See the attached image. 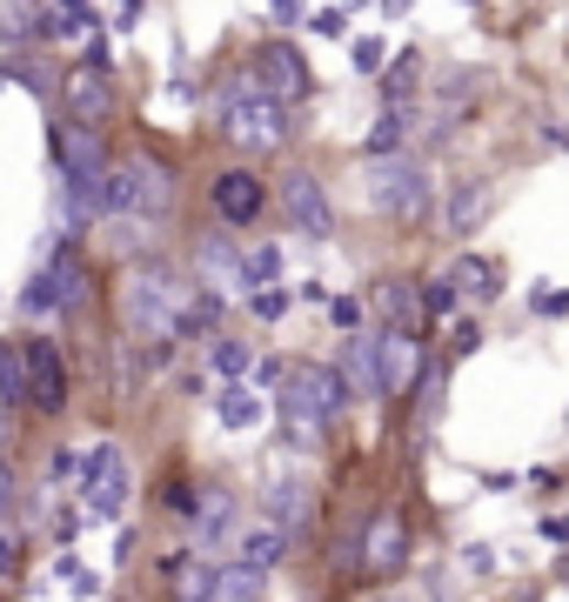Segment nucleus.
Instances as JSON below:
<instances>
[{"instance_id": "obj_23", "label": "nucleus", "mask_w": 569, "mask_h": 602, "mask_svg": "<svg viewBox=\"0 0 569 602\" xmlns=\"http://www.w3.org/2000/svg\"><path fill=\"white\" fill-rule=\"evenodd\" d=\"M336 369L349 375L355 402H382V375H375V321L362 335H342V349H336Z\"/></svg>"}, {"instance_id": "obj_17", "label": "nucleus", "mask_w": 569, "mask_h": 602, "mask_svg": "<svg viewBox=\"0 0 569 602\" xmlns=\"http://www.w3.org/2000/svg\"><path fill=\"white\" fill-rule=\"evenodd\" d=\"M228 562L262 569V576H282V569L302 562V543H295L288 529H275V523H262V515H249V523H241V536H234V549H228Z\"/></svg>"}, {"instance_id": "obj_15", "label": "nucleus", "mask_w": 569, "mask_h": 602, "mask_svg": "<svg viewBox=\"0 0 569 602\" xmlns=\"http://www.w3.org/2000/svg\"><path fill=\"white\" fill-rule=\"evenodd\" d=\"M41 269H47V282H54V308H61V321L88 315V302H95V262H88V241L54 234Z\"/></svg>"}, {"instance_id": "obj_54", "label": "nucleus", "mask_w": 569, "mask_h": 602, "mask_svg": "<svg viewBox=\"0 0 569 602\" xmlns=\"http://www.w3.org/2000/svg\"><path fill=\"white\" fill-rule=\"evenodd\" d=\"M409 8H416V0H382V21H402Z\"/></svg>"}, {"instance_id": "obj_42", "label": "nucleus", "mask_w": 569, "mask_h": 602, "mask_svg": "<svg viewBox=\"0 0 569 602\" xmlns=\"http://www.w3.org/2000/svg\"><path fill=\"white\" fill-rule=\"evenodd\" d=\"M482 335H490V328H482L475 315H456V321H449V349H442V355H449V362L475 355V349H482Z\"/></svg>"}, {"instance_id": "obj_8", "label": "nucleus", "mask_w": 569, "mask_h": 602, "mask_svg": "<svg viewBox=\"0 0 569 602\" xmlns=\"http://www.w3.org/2000/svg\"><path fill=\"white\" fill-rule=\"evenodd\" d=\"M362 182H369V208H375L382 221H395V228H416V221L436 208V167H429L423 147L389 154V161H369Z\"/></svg>"}, {"instance_id": "obj_3", "label": "nucleus", "mask_w": 569, "mask_h": 602, "mask_svg": "<svg viewBox=\"0 0 569 602\" xmlns=\"http://www.w3.org/2000/svg\"><path fill=\"white\" fill-rule=\"evenodd\" d=\"M175 201H182V175L161 154H141V147L114 154L108 188H101V221H147V228H161L175 215Z\"/></svg>"}, {"instance_id": "obj_21", "label": "nucleus", "mask_w": 569, "mask_h": 602, "mask_svg": "<svg viewBox=\"0 0 569 602\" xmlns=\"http://www.w3.org/2000/svg\"><path fill=\"white\" fill-rule=\"evenodd\" d=\"M362 302H369V321L375 328H423V295H416L409 275H382Z\"/></svg>"}, {"instance_id": "obj_4", "label": "nucleus", "mask_w": 569, "mask_h": 602, "mask_svg": "<svg viewBox=\"0 0 569 602\" xmlns=\"http://www.w3.org/2000/svg\"><path fill=\"white\" fill-rule=\"evenodd\" d=\"M255 515L262 523H275V529H288L302 549L321 536V508H329V495H321V482H315V469L302 462V456H269L262 469H255Z\"/></svg>"}, {"instance_id": "obj_58", "label": "nucleus", "mask_w": 569, "mask_h": 602, "mask_svg": "<svg viewBox=\"0 0 569 602\" xmlns=\"http://www.w3.org/2000/svg\"><path fill=\"white\" fill-rule=\"evenodd\" d=\"M342 8H369V0H342Z\"/></svg>"}, {"instance_id": "obj_19", "label": "nucleus", "mask_w": 569, "mask_h": 602, "mask_svg": "<svg viewBox=\"0 0 569 602\" xmlns=\"http://www.w3.org/2000/svg\"><path fill=\"white\" fill-rule=\"evenodd\" d=\"M490 208H496V182H490V175L456 182V188L442 195V234H449V241H469L482 221H490Z\"/></svg>"}, {"instance_id": "obj_38", "label": "nucleus", "mask_w": 569, "mask_h": 602, "mask_svg": "<svg viewBox=\"0 0 569 602\" xmlns=\"http://www.w3.org/2000/svg\"><path fill=\"white\" fill-rule=\"evenodd\" d=\"M456 576L496 582V576H503V562H496V543H462V549H456Z\"/></svg>"}, {"instance_id": "obj_14", "label": "nucleus", "mask_w": 569, "mask_h": 602, "mask_svg": "<svg viewBox=\"0 0 569 602\" xmlns=\"http://www.w3.org/2000/svg\"><path fill=\"white\" fill-rule=\"evenodd\" d=\"M429 362V335L423 328H375V375H382V402H409Z\"/></svg>"}, {"instance_id": "obj_53", "label": "nucleus", "mask_w": 569, "mask_h": 602, "mask_svg": "<svg viewBox=\"0 0 569 602\" xmlns=\"http://www.w3.org/2000/svg\"><path fill=\"white\" fill-rule=\"evenodd\" d=\"M475 489H523L516 469H475Z\"/></svg>"}, {"instance_id": "obj_39", "label": "nucleus", "mask_w": 569, "mask_h": 602, "mask_svg": "<svg viewBox=\"0 0 569 602\" xmlns=\"http://www.w3.org/2000/svg\"><path fill=\"white\" fill-rule=\"evenodd\" d=\"M28 569V529L21 523H0V589Z\"/></svg>"}, {"instance_id": "obj_7", "label": "nucleus", "mask_w": 569, "mask_h": 602, "mask_svg": "<svg viewBox=\"0 0 569 602\" xmlns=\"http://www.w3.org/2000/svg\"><path fill=\"white\" fill-rule=\"evenodd\" d=\"M215 114H221V134H228L241 154H275V147H288V134H295V108L269 101V95L255 88L249 67L221 80V108H215Z\"/></svg>"}, {"instance_id": "obj_50", "label": "nucleus", "mask_w": 569, "mask_h": 602, "mask_svg": "<svg viewBox=\"0 0 569 602\" xmlns=\"http://www.w3.org/2000/svg\"><path fill=\"white\" fill-rule=\"evenodd\" d=\"M47 576H54V582H67V589H74V582H80V576H88V562H80V556H74V549H54V562H47Z\"/></svg>"}, {"instance_id": "obj_22", "label": "nucleus", "mask_w": 569, "mask_h": 602, "mask_svg": "<svg viewBox=\"0 0 569 602\" xmlns=\"http://www.w3.org/2000/svg\"><path fill=\"white\" fill-rule=\"evenodd\" d=\"M154 508L161 515H168V523H182V529H195V515H201V475L188 469V462H168V469H161L154 475Z\"/></svg>"}, {"instance_id": "obj_1", "label": "nucleus", "mask_w": 569, "mask_h": 602, "mask_svg": "<svg viewBox=\"0 0 569 602\" xmlns=\"http://www.w3.org/2000/svg\"><path fill=\"white\" fill-rule=\"evenodd\" d=\"M275 408V456H321L329 449V436L355 415V388L349 375L336 369V355H302L295 375L269 395Z\"/></svg>"}, {"instance_id": "obj_31", "label": "nucleus", "mask_w": 569, "mask_h": 602, "mask_svg": "<svg viewBox=\"0 0 569 602\" xmlns=\"http://www.w3.org/2000/svg\"><path fill=\"white\" fill-rule=\"evenodd\" d=\"M269 582L262 569H241V562H221L215 569V602H269Z\"/></svg>"}, {"instance_id": "obj_5", "label": "nucleus", "mask_w": 569, "mask_h": 602, "mask_svg": "<svg viewBox=\"0 0 569 602\" xmlns=\"http://www.w3.org/2000/svg\"><path fill=\"white\" fill-rule=\"evenodd\" d=\"M134 456L121 436H101L88 442V456H80V475H74V502L80 515H88V529H121L128 508H134Z\"/></svg>"}, {"instance_id": "obj_9", "label": "nucleus", "mask_w": 569, "mask_h": 602, "mask_svg": "<svg viewBox=\"0 0 569 602\" xmlns=\"http://www.w3.org/2000/svg\"><path fill=\"white\" fill-rule=\"evenodd\" d=\"M21 362H28V415L34 422H67L74 415V362L61 349V335H47V328L21 335Z\"/></svg>"}, {"instance_id": "obj_27", "label": "nucleus", "mask_w": 569, "mask_h": 602, "mask_svg": "<svg viewBox=\"0 0 569 602\" xmlns=\"http://www.w3.org/2000/svg\"><path fill=\"white\" fill-rule=\"evenodd\" d=\"M375 88H382V108H416L423 95V54H389V67L375 74Z\"/></svg>"}, {"instance_id": "obj_30", "label": "nucleus", "mask_w": 569, "mask_h": 602, "mask_svg": "<svg viewBox=\"0 0 569 602\" xmlns=\"http://www.w3.org/2000/svg\"><path fill=\"white\" fill-rule=\"evenodd\" d=\"M442 402H449V355H442V349H429V362H423V382H416L409 408H416L423 422H436V415H442Z\"/></svg>"}, {"instance_id": "obj_47", "label": "nucleus", "mask_w": 569, "mask_h": 602, "mask_svg": "<svg viewBox=\"0 0 569 602\" xmlns=\"http://www.w3.org/2000/svg\"><path fill=\"white\" fill-rule=\"evenodd\" d=\"M308 34H321V41H349V8H321V14H308Z\"/></svg>"}, {"instance_id": "obj_48", "label": "nucleus", "mask_w": 569, "mask_h": 602, "mask_svg": "<svg viewBox=\"0 0 569 602\" xmlns=\"http://www.w3.org/2000/svg\"><path fill=\"white\" fill-rule=\"evenodd\" d=\"M529 315L562 321V315H569V288H536V295H529Z\"/></svg>"}, {"instance_id": "obj_57", "label": "nucleus", "mask_w": 569, "mask_h": 602, "mask_svg": "<svg viewBox=\"0 0 569 602\" xmlns=\"http://www.w3.org/2000/svg\"><path fill=\"white\" fill-rule=\"evenodd\" d=\"M549 141H556V147H569V121H562V128H549Z\"/></svg>"}, {"instance_id": "obj_51", "label": "nucleus", "mask_w": 569, "mask_h": 602, "mask_svg": "<svg viewBox=\"0 0 569 602\" xmlns=\"http://www.w3.org/2000/svg\"><path fill=\"white\" fill-rule=\"evenodd\" d=\"M536 536H543L549 549H569V515H543V523H536Z\"/></svg>"}, {"instance_id": "obj_36", "label": "nucleus", "mask_w": 569, "mask_h": 602, "mask_svg": "<svg viewBox=\"0 0 569 602\" xmlns=\"http://www.w3.org/2000/svg\"><path fill=\"white\" fill-rule=\"evenodd\" d=\"M241 308H249V321L255 328H275V321H288V308H295V288L282 282V288H255L249 302H241Z\"/></svg>"}, {"instance_id": "obj_55", "label": "nucleus", "mask_w": 569, "mask_h": 602, "mask_svg": "<svg viewBox=\"0 0 569 602\" xmlns=\"http://www.w3.org/2000/svg\"><path fill=\"white\" fill-rule=\"evenodd\" d=\"M549 582H569V549H556V562H549Z\"/></svg>"}, {"instance_id": "obj_49", "label": "nucleus", "mask_w": 569, "mask_h": 602, "mask_svg": "<svg viewBox=\"0 0 569 602\" xmlns=\"http://www.w3.org/2000/svg\"><path fill=\"white\" fill-rule=\"evenodd\" d=\"M134 549H141V529H134V523H121V529H114V576H128V569H134Z\"/></svg>"}, {"instance_id": "obj_59", "label": "nucleus", "mask_w": 569, "mask_h": 602, "mask_svg": "<svg viewBox=\"0 0 569 602\" xmlns=\"http://www.w3.org/2000/svg\"><path fill=\"white\" fill-rule=\"evenodd\" d=\"M0 602H14V595H8V589H0Z\"/></svg>"}, {"instance_id": "obj_37", "label": "nucleus", "mask_w": 569, "mask_h": 602, "mask_svg": "<svg viewBox=\"0 0 569 602\" xmlns=\"http://www.w3.org/2000/svg\"><path fill=\"white\" fill-rule=\"evenodd\" d=\"M21 495H28V475H21L14 449H0V523H21Z\"/></svg>"}, {"instance_id": "obj_44", "label": "nucleus", "mask_w": 569, "mask_h": 602, "mask_svg": "<svg viewBox=\"0 0 569 602\" xmlns=\"http://www.w3.org/2000/svg\"><path fill=\"white\" fill-rule=\"evenodd\" d=\"M288 375H295V355H255V375H249V388L275 395V388H282Z\"/></svg>"}, {"instance_id": "obj_26", "label": "nucleus", "mask_w": 569, "mask_h": 602, "mask_svg": "<svg viewBox=\"0 0 569 602\" xmlns=\"http://www.w3.org/2000/svg\"><path fill=\"white\" fill-rule=\"evenodd\" d=\"M416 141V108H382L375 128L362 134V161H389V154H409Z\"/></svg>"}, {"instance_id": "obj_56", "label": "nucleus", "mask_w": 569, "mask_h": 602, "mask_svg": "<svg viewBox=\"0 0 569 602\" xmlns=\"http://www.w3.org/2000/svg\"><path fill=\"white\" fill-rule=\"evenodd\" d=\"M510 602H543V582H523V589H516Z\"/></svg>"}, {"instance_id": "obj_28", "label": "nucleus", "mask_w": 569, "mask_h": 602, "mask_svg": "<svg viewBox=\"0 0 569 602\" xmlns=\"http://www.w3.org/2000/svg\"><path fill=\"white\" fill-rule=\"evenodd\" d=\"M28 415V362L21 341H0V428H14Z\"/></svg>"}, {"instance_id": "obj_16", "label": "nucleus", "mask_w": 569, "mask_h": 602, "mask_svg": "<svg viewBox=\"0 0 569 602\" xmlns=\"http://www.w3.org/2000/svg\"><path fill=\"white\" fill-rule=\"evenodd\" d=\"M275 208L308 241H329L336 234V201H329V188H321V175H308V167H288V175L275 182Z\"/></svg>"}, {"instance_id": "obj_2", "label": "nucleus", "mask_w": 569, "mask_h": 602, "mask_svg": "<svg viewBox=\"0 0 569 602\" xmlns=\"http://www.w3.org/2000/svg\"><path fill=\"white\" fill-rule=\"evenodd\" d=\"M195 295V275L182 262H168V254H141V262L121 269L114 282V321H121V341H141V349H154V341H175V321ZM182 349V341H175Z\"/></svg>"}, {"instance_id": "obj_45", "label": "nucleus", "mask_w": 569, "mask_h": 602, "mask_svg": "<svg viewBox=\"0 0 569 602\" xmlns=\"http://www.w3.org/2000/svg\"><path fill=\"white\" fill-rule=\"evenodd\" d=\"M349 61H355V74H382V67H389V47H382L375 34H355V41H349Z\"/></svg>"}, {"instance_id": "obj_41", "label": "nucleus", "mask_w": 569, "mask_h": 602, "mask_svg": "<svg viewBox=\"0 0 569 602\" xmlns=\"http://www.w3.org/2000/svg\"><path fill=\"white\" fill-rule=\"evenodd\" d=\"M329 328L336 335H362L369 328V302L362 295H329Z\"/></svg>"}, {"instance_id": "obj_10", "label": "nucleus", "mask_w": 569, "mask_h": 602, "mask_svg": "<svg viewBox=\"0 0 569 602\" xmlns=\"http://www.w3.org/2000/svg\"><path fill=\"white\" fill-rule=\"evenodd\" d=\"M249 515H255V502L241 495V482L201 475V515H195V529H188L195 556H201V562H228V549H234V536H241V523H249Z\"/></svg>"}, {"instance_id": "obj_61", "label": "nucleus", "mask_w": 569, "mask_h": 602, "mask_svg": "<svg viewBox=\"0 0 569 602\" xmlns=\"http://www.w3.org/2000/svg\"><path fill=\"white\" fill-rule=\"evenodd\" d=\"M114 8H121V0H114Z\"/></svg>"}, {"instance_id": "obj_12", "label": "nucleus", "mask_w": 569, "mask_h": 602, "mask_svg": "<svg viewBox=\"0 0 569 602\" xmlns=\"http://www.w3.org/2000/svg\"><path fill=\"white\" fill-rule=\"evenodd\" d=\"M249 74H255V88H262L269 101H282V108H295V101H308V95H315V67H308L302 41H288V34L262 41V47H255V61H249Z\"/></svg>"}, {"instance_id": "obj_25", "label": "nucleus", "mask_w": 569, "mask_h": 602, "mask_svg": "<svg viewBox=\"0 0 569 602\" xmlns=\"http://www.w3.org/2000/svg\"><path fill=\"white\" fill-rule=\"evenodd\" d=\"M449 282H456V288H462V295H469L475 308H490V302H503V269L490 262V254H469V248H462L456 262H449Z\"/></svg>"}, {"instance_id": "obj_29", "label": "nucleus", "mask_w": 569, "mask_h": 602, "mask_svg": "<svg viewBox=\"0 0 569 602\" xmlns=\"http://www.w3.org/2000/svg\"><path fill=\"white\" fill-rule=\"evenodd\" d=\"M282 275H288L282 241H249V254H241V282H249V295L255 288H282Z\"/></svg>"}, {"instance_id": "obj_6", "label": "nucleus", "mask_w": 569, "mask_h": 602, "mask_svg": "<svg viewBox=\"0 0 569 602\" xmlns=\"http://www.w3.org/2000/svg\"><path fill=\"white\" fill-rule=\"evenodd\" d=\"M423 556V536H416V515L409 502H375L362 515V549H355V589H382V582H402Z\"/></svg>"}, {"instance_id": "obj_35", "label": "nucleus", "mask_w": 569, "mask_h": 602, "mask_svg": "<svg viewBox=\"0 0 569 602\" xmlns=\"http://www.w3.org/2000/svg\"><path fill=\"white\" fill-rule=\"evenodd\" d=\"M14 308H21L28 321H61V308H54V282H47V269H34V275L21 282V295H14Z\"/></svg>"}, {"instance_id": "obj_18", "label": "nucleus", "mask_w": 569, "mask_h": 602, "mask_svg": "<svg viewBox=\"0 0 569 602\" xmlns=\"http://www.w3.org/2000/svg\"><path fill=\"white\" fill-rule=\"evenodd\" d=\"M61 101H67V121H80V128H101V121L114 114V74L67 67V74H61Z\"/></svg>"}, {"instance_id": "obj_46", "label": "nucleus", "mask_w": 569, "mask_h": 602, "mask_svg": "<svg viewBox=\"0 0 569 602\" xmlns=\"http://www.w3.org/2000/svg\"><path fill=\"white\" fill-rule=\"evenodd\" d=\"M175 395H188V402H208V395H215V375H208V362H188V369L175 375Z\"/></svg>"}, {"instance_id": "obj_33", "label": "nucleus", "mask_w": 569, "mask_h": 602, "mask_svg": "<svg viewBox=\"0 0 569 602\" xmlns=\"http://www.w3.org/2000/svg\"><path fill=\"white\" fill-rule=\"evenodd\" d=\"M416 295H423V328H429V321H456V308H462V288L449 282V269H442V275H423Z\"/></svg>"}, {"instance_id": "obj_32", "label": "nucleus", "mask_w": 569, "mask_h": 602, "mask_svg": "<svg viewBox=\"0 0 569 602\" xmlns=\"http://www.w3.org/2000/svg\"><path fill=\"white\" fill-rule=\"evenodd\" d=\"M41 536H47V549H74L80 536H88V515H80L74 495H54V508L41 515Z\"/></svg>"}, {"instance_id": "obj_43", "label": "nucleus", "mask_w": 569, "mask_h": 602, "mask_svg": "<svg viewBox=\"0 0 569 602\" xmlns=\"http://www.w3.org/2000/svg\"><path fill=\"white\" fill-rule=\"evenodd\" d=\"M195 562H201V556H195V543L182 536V543H168V549L154 556V576H161V582H182V576H188Z\"/></svg>"}, {"instance_id": "obj_11", "label": "nucleus", "mask_w": 569, "mask_h": 602, "mask_svg": "<svg viewBox=\"0 0 569 602\" xmlns=\"http://www.w3.org/2000/svg\"><path fill=\"white\" fill-rule=\"evenodd\" d=\"M208 208H215V221H221V228L249 234V228L275 208V188H269V175H255L249 161H228L221 175L208 182Z\"/></svg>"}, {"instance_id": "obj_52", "label": "nucleus", "mask_w": 569, "mask_h": 602, "mask_svg": "<svg viewBox=\"0 0 569 602\" xmlns=\"http://www.w3.org/2000/svg\"><path fill=\"white\" fill-rule=\"evenodd\" d=\"M141 14H147V0H121V8H114V34H134Z\"/></svg>"}, {"instance_id": "obj_34", "label": "nucleus", "mask_w": 569, "mask_h": 602, "mask_svg": "<svg viewBox=\"0 0 569 602\" xmlns=\"http://www.w3.org/2000/svg\"><path fill=\"white\" fill-rule=\"evenodd\" d=\"M0 80H21V88H34V95H54L61 88L41 54H0Z\"/></svg>"}, {"instance_id": "obj_20", "label": "nucleus", "mask_w": 569, "mask_h": 602, "mask_svg": "<svg viewBox=\"0 0 569 602\" xmlns=\"http://www.w3.org/2000/svg\"><path fill=\"white\" fill-rule=\"evenodd\" d=\"M208 408H215V422L228 428V436H255V428L275 415V408H269V395H262V388H249V382H215Z\"/></svg>"}, {"instance_id": "obj_60", "label": "nucleus", "mask_w": 569, "mask_h": 602, "mask_svg": "<svg viewBox=\"0 0 569 602\" xmlns=\"http://www.w3.org/2000/svg\"><path fill=\"white\" fill-rule=\"evenodd\" d=\"M121 602H141V595H121Z\"/></svg>"}, {"instance_id": "obj_24", "label": "nucleus", "mask_w": 569, "mask_h": 602, "mask_svg": "<svg viewBox=\"0 0 569 602\" xmlns=\"http://www.w3.org/2000/svg\"><path fill=\"white\" fill-rule=\"evenodd\" d=\"M255 355H262L255 335H234V328H221L208 349H201V362H208L215 382H249V375H255Z\"/></svg>"}, {"instance_id": "obj_40", "label": "nucleus", "mask_w": 569, "mask_h": 602, "mask_svg": "<svg viewBox=\"0 0 569 602\" xmlns=\"http://www.w3.org/2000/svg\"><path fill=\"white\" fill-rule=\"evenodd\" d=\"M215 569L221 562H195L182 582H168V602H215Z\"/></svg>"}, {"instance_id": "obj_13", "label": "nucleus", "mask_w": 569, "mask_h": 602, "mask_svg": "<svg viewBox=\"0 0 569 602\" xmlns=\"http://www.w3.org/2000/svg\"><path fill=\"white\" fill-rule=\"evenodd\" d=\"M241 254H249V241H241L234 228H201L195 248H188V275L228 302H249V282H241Z\"/></svg>"}]
</instances>
